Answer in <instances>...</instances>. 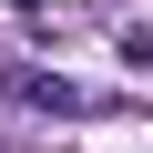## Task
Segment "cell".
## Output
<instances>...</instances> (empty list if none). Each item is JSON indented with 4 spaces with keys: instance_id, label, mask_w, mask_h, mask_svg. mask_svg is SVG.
I'll return each instance as SVG.
<instances>
[{
    "instance_id": "obj_1",
    "label": "cell",
    "mask_w": 153,
    "mask_h": 153,
    "mask_svg": "<svg viewBox=\"0 0 153 153\" xmlns=\"http://www.w3.org/2000/svg\"><path fill=\"white\" fill-rule=\"evenodd\" d=\"M21 102H51V112H92L82 82H51V71H21Z\"/></svg>"
}]
</instances>
